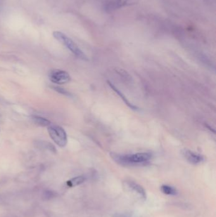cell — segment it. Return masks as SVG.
<instances>
[{"label": "cell", "instance_id": "7c38bea8", "mask_svg": "<svg viewBox=\"0 0 216 217\" xmlns=\"http://www.w3.org/2000/svg\"><path fill=\"white\" fill-rule=\"evenodd\" d=\"M41 146H42V148L44 149H46L48 150H50L51 152H56V149L55 147H54L52 144H51L49 142H40V144H38Z\"/></svg>", "mask_w": 216, "mask_h": 217}, {"label": "cell", "instance_id": "ba28073f", "mask_svg": "<svg viewBox=\"0 0 216 217\" xmlns=\"http://www.w3.org/2000/svg\"><path fill=\"white\" fill-rule=\"evenodd\" d=\"M107 83H108V84H109V87L113 89V92H115L116 93V94L118 95V97H119L122 100H123V102H124V103H125V104H126L127 105V106L128 107H129V108H130L131 109H132V110H139V107H138L137 106H136V105H134V104H133L131 102H129V100L126 98V97L125 96V95H124L120 90H119V89H118L115 85H114V84H112V83H111L110 81H107Z\"/></svg>", "mask_w": 216, "mask_h": 217}, {"label": "cell", "instance_id": "3957f363", "mask_svg": "<svg viewBox=\"0 0 216 217\" xmlns=\"http://www.w3.org/2000/svg\"><path fill=\"white\" fill-rule=\"evenodd\" d=\"M48 133L51 139L59 147H65L67 144V136L66 131L62 127L50 125L48 128Z\"/></svg>", "mask_w": 216, "mask_h": 217}, {"label": "cell", "instance_id": "277c9868", "mask_svg": "<svg viewBox=\"0 0 216 217\" xmlns=\"http://www.w3.org/2000/svg\"><path fill=\"white\" fill-rule=\"evenodd\" d=\"M137 0H107L104 9L107 12H112L122 7L136 3Z\"/></svg>", "mask_w": 216, "mask_h": 217}, {"label": "cell", "instance_id": "8992f818", "mask_svg": "<svg viewBox=\"0 0 216 217\" xmlns=\"http://www.w3.org/2000/svg\"><path fill=\"white\" fill-rule=\"evenodd\" d=\"M181 154L185 160L191 165H198L206 161V158L202 154L187 149H182Z\"/></svg>", "mask_w": 216, "mask_h": 217}, {"label": "cell", "instance_id": "7a4b0ae2", "mask_svg": "<svg viewBox=\"0 0 216 217\" xmlns=\"http://www.w3.org/2000/svg\"><path fill=\"white\" fill-rule=\"evenodd\" d=\"M53 35L54 38L66 46L74 55L78 57L79 59L85 61L88 60V57L79 48V46L75 43V42L66 34L60 31H55L53 32Z\"/></svg>", "mask_w": 216, "mask_h": 217}, {"label": "cell", "instance_id": "6da1fadb", "mask_svg": "<svg viewBox=\"0 0 216 217\" xmlns=\"http://www.w3.org/2000/svg\"><path fill=\"white\" fill-rule=\"evenodd\" d=\"M110 155L115 163L124 166L144 165L153 157V154L150 152H138L131 154H120L112 152Z\"/></svg>", "mask_w": 216, "mask_h": 217}, {"label": "cell", "instance_id": "30bf717a", "mask_svg": "<svg viewBox=\"0 0 216 217\" xmlns=\"http://www.w3.org/2000/svg\"><path fill=\"white\" fill-rule=\"evenodd\" d=\"M160 190L162 192L169 195H176L178 193L177 190L176 188L168 185H162L160 187Z\"/></svg>", "mask_w": 216, "mask_h": 217}, {"label": "cell", "instance_id": "4fadbf2b", "mask_svg": "<svg viewBox=\"0 0 216 217\" xmlns=\"http://www.w3.org/2000/svg\"><path fill=\"white\" fill-rule=\"evenodd\" d=\"M53 89H55V91H57V92L60 93L61 94H63L64 95H66V96H67V97H72V95L69 93V92H67V90H66V89H63V88H60V87H52Z\"/></svg>", "mask_w": 216, "mask_h": 217}, {"label": "cell", "instance_id": "5bb4252c", "mask_svg": "<svg viewBox=\"0 0 216 217\" xmlns=\"http://www.w3.org/2000/svg\"><path fill=\"white\" fill-rule=\"evenodd\" d=\"M112 217H134V215L130 212L116 213L112 215Z\"/></svg>", "mask_w": 216, "mask_h": 217}, {"label": "cell", "instance_id": "9c48e42d", "mask_svg": "<svg viewBox=\"0 0 216 217\" xmlns=\"http://www.w3.org/2000/svg\"><path fill=\"white\" fill-rule=\"evenodd\" d=\"M32 119L35 124L40 126L46 127V126H49L51 125V122L49 120H48L45 118L41 117V116H32Z\"/></svg>", "mask_w": 216, "mask_h": 217}, {"label": "cell", "instance_id": "5b68a950", "mask_svg": "<svg viewBox=\"0 0 216 217\" xmlns=\"http://www.w3.org/2000/svg\"><path fill=\"white\" fill-rule=\"evenodd\" d=\"M48 77L52 83L58 84H66L71 81V76L68 72L59 69L51 70L48 73Z\"/></svg>", "mask_w": 216, "mask_h": 217}, {"label": "cell", "instance_id": "52a82bcc", "mask_svg": "<svg viewBox=\"0 0 216 217\" xmlns=\"http://www.w3.org/2000/svg\"><path fill=\"white\" fill-rule=\"evenodd\" d=\"M124 184H125V187L129 191L132 192L134 194H136V195H137L141 199L144 201L147 199V194H146L145 190L139 184L131 180H126L124 182Z\"/></svg>", "mask_w": 216, "mask_h": 217}, {"label": "cell", "instance_id": "8fae6325", "mask_svg": "<svg viewBox=\"0 0 216 217\" xmlns=\"http://www.w3.org/2000/svg\"><path fill=\"white\" fill-rule=\"evenodd\" d=\"M84 181H85L84 177L79 176V177H74V178H72L71 180H69L67 182V185L70 187H73L77 186H79V185L83 183Z\"/></svg>", "mask_w": 216, "mask_h": 217}]
</instances>
